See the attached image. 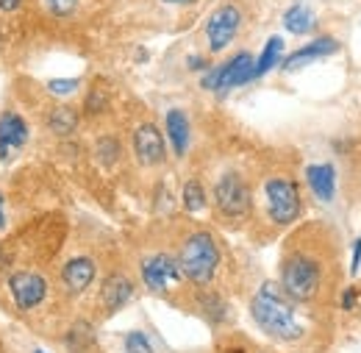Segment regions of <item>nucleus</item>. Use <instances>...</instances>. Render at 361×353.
<instances>
[{
	"instance_id": "nucleus-1",
	"label": "nucleus",
	"mask_w": 361,
	"mask_h": 353,
	"mask_svg": "<svg viewBox=\"0 0 361 353\" xmlns=\"http://www.w3.org/2000/svg\"><path fill=\"white\" fill-rule=\"evenodd\" d=\"M336 242L328 245V234H300L292 239L281 259V289L303 306L322 304L334 295L336 278Z\"/></svg>"
},
{
	"instance_id": "nucleus-2",
	"label": "nucleus",
	"mask_w": 361,
	"mask_h": 353,
	"mask_svg": "<svg viewBox=\"0 0 361 353\" xmlns=\"http://www.w3.org/2000/svg\"><path fill=\"white\" fill-rule=\"evenodd\" d=\"M250 314H253V323L275 342L292 345L306 337V328L295 311V301L275 281H267L259 287V292L250 301Z\"/></svg>"
},
{
	"instance_id": "nucleus-3",
	"label": "nucleus",
	"mask_w": 361,
	"mask_h": 353,
	"mask_svg": "<svg viewBox=\"0 0 361 353\" xmlns=\"http://www.w3.org/2000/svg\"><path fill=\"white\" fill-rule=\"evenodd\" d=\"M178 265L186 281H192L197 287L212 284V278L217 275V267H220V245H217L214 234L212 231H203V228L200 231H192L180 242Z\"/></svg>"
},
{
	"instance_id": "nucleus-4",
	"label": "nucleus",
	"mask_w": 361,
	"mask_h": 353,
	"mask_svg": "<svg viewBox=\"0 0 361 353\" xmlns=\"http://www.w3.org/2000/svg\"><path fill=\"white\" fill-rule=\"evenodd\" d=\"M264 206L272 225L283 228L300 217L303 212V198L300 186L292 176H270L264 181Z\"/></svg>"
},
{
	"instance_id": "nucleus-5",
	"label": "nucleus",
	"mask_w": 361,
	"mask_h": 353,
	"mask_svg": "<svg viewBox=\"0 0 361 353\" xmlns=\"http://www.w3.org/2000/svg\"><path fill=\"white\" fill-rule=\"evenodd\" d=\"M214 206L226 220H245L253 209V192L239 173H226L214 184Z\"/></svg>"
},
{
	"instance_id": "nucleus-6",
	"label": "nucleus",
	"mask_w": 361,
	"mask_h": 353,
	"mask_svg": "<svg viewBox=\"0 0 361 353\" xmlns=\"http://www.w3.org/2000/svg\"><path fill=\"white\" fill-rule=\"evenodd\" d=\"M253 67H256L253 56L242 50V53L231 56L226 64H220V67H209V73L203 76L200 87L209 89V92H220V95H226L228 89L242 87V84L253 81Z\"/></svg>"
},
{
	"instance_id": "nucleus-7",
	"label": "nucleus",
	"mask_w": 361,
	"mask_h": 353,
	"mask_svg": "<svg viewBox=\"0 0 361 353\" xmlns=\"http://www.w3.org/2000/svg\"><path fill=\"white\" fill-rule=\"evenodd\" d=\"M242 28V8L236 3H223L212 11V17L206 20V40L212 53H223L228 44L233 42V37Z\"/></svg>"
},
{
	"instance_id": "nucleus-8",
	"label": "nucleus",
	"mask_w": 361,
	"mask_h": 353,
	"mask_svg": "<svg viewBox=\"0 0 361 353\" xmlns=\"http://www.w3.org/2000/svg\"><path fill=\"white\" fill-rule=\"evenodd\" d=\"M139 273H142V284L156 295H167L170 287L183 278L178 259H173L170 253H153V256L142 259Z\"/></svg>"
},
{
	"instance_id": "nucleus-9",
	"label": "nucleus",
	"mask_w": 361,
	"mask_h": 353,
	"mask_svg": "<svg viewBox=\"0 0 361 353\" xmlns=\"http://www.w3.org/2000/svg\"><path fill=\"white\" fill-rule=\"evenodd\" d=\"M8 287H11V298H14V304H17L20 311L37 309L47 298V281L39 273H31V270L11 273Z\"/></svg>"
},
{
	"instance_id": "nucleus-10",
	"label": "nucleus",
	"mask_w": 361,
	"mask_h": 353,
	"mask_svg": "<svg viewBox=\"0 0 361 353\" xmlns=\"http://www.w3.org/2000/svg\"><path fill=\"white\" fill-rule=\"evenodd\" d=\"M134 156L142 167H159L167 162V142L153 123H142L134 131Z\"/></svg>"
},
{
	"instance_id": "nucleus-11",
	"label": "nucleus",
	"mask_w": 361,
	"mask_h": 353,
	"mask_svg": "<svg viewBox=\"0 0 361 353\" xmlns=\"http://www.w3.org/2000/svg\"><path fill=\"white\" fill-rule=\"evenodd\" d=\"M336 50H339V42H336L334 37H319V40H312L309 44L298 47L295 53H289V56L281 61V67H283L286 73H298V70H303L306 64H312L317 59L334 56Z\"/></svg>"
},
{
	"instance_id": "nucleus-12",
	"label": "nucleus",
	"mask_w": 361,
	"mask_h": 353,
	"mask_svg": "<svg viewBox=\"0 0 361 353\" xmlns=\"http://www.w3.org/2000/svg\"><path fill=\"white\" fill-rule=\"evenodd\" d=\"M131 298H134V284L126 273H111L100 287V306L106 311V317L120 311Z\"/></svg>"
},
{
	"instance_id": "nucleus-13",
	"label": "nucleus",
	"mask_w": 361,
	"mask_h": 353,
	"mask_svg": "<svg viewBox=\"0 0 361 353\" xmlns=\"http://www.w3.org/2000/svg\"><path fill=\"white\" fill-rule=\"evenodd\" d=\"M28 142V126L17 112H6L0 117V156L8 159L11 150L23 148Z\"/></svg>"
},
{
	"instance_id": "nucleus-14",
	"label": "nucleus",
	"mask_w": 361,
	"mask_h": 353,
	"mask_svg": "<svg viewBox=\"0 0 361 353\" xmlns=\"http://www.w3.org/2000/svg\"><path fill=\"white\" fill-rule=\"evenodd\" d=\"M306 181H309V189L314 192V198L319 203H331L334 201V195H336V170H334V164H328V162L309 164L306 167Z\"/></svg>"
},
{
	"instance_id": "nucleus-15",
	"label": "nucleus",
	"mask_w": 361,
	"mask_h": 353,
	"mask_svg": "<svg viewBox=\"0 0 361 353\" xmlns=\"http://www.w3.org/2000/svg\"><path fill=\"white\" fill-rule=\"evenodd\" d=\"M61 281L67 287V292L81 295L84 289H90V284L94 281V262L90 256H75L70 259L64 270H61Z\"/></svg>"
},
{
	"instance_id": "nucleus-16",
	"label": "nucleus",
	"mask_w": 361,
	"mask_h": 353,
	"mask_svg": "<svg viewBox=\"0 0 361 353\" xmlns=\"http://www.w3.org/2000/svg\"><path fill=\"white\" fill-rule=\"evenodd\" d=\"M164 126H167V139H170V145H173L176 156H183V153L189 150V142H192V126H189L186 112H180V109H170V112H167Z\"/></svg>"
},
{
	"instance_id": "nucleus-17",
	"label": "nucleus",
	"mask_w": 361,
	"mask_h": 353,
	"mask_svg": "<svg viewBox=\"0 0 361 353\" xmlns=\"http://www.w3.org/2000/svg\"><path fill=\"white\" fill-rule=\"evenodd\" d=\"M283 25H286V31L289 34H309L312 28H314V14H312V8L309 6H303V3H292L289 8H286V14H283Z\"/></svg>"
},
{
	"instance_id": "nucleus-18",
	"label": "nucleus",
	"mask_w": 361,
	"mask_h": 353,
	"mask_svg": "<svg viewBox=\"0 0 361 353\" xmlns=\"http://www.w3.org/2000/svg\"><path fill=\"white\" fill-rule=\"evenodd\" d=\"M281 56H283V40L281 37H270L267 44H264V50H262V56H259V61H256V67H253V78H262L270 70H275Z\"/></svg>"
},
{
	"instance_id": "nucleus-19",
	"label": "nucleus",
	"mask_w": 361,
	"mask_h": 353,
	"mask_svg": "<svg viewBox=\"0 0 361 353\" xmlns=\"http://www.w3.org/2000/svg\"><path fill=\"white\" fill-rule=\"evenodd\" d=\"M75 126H78V114H75V109L59 106V109H53V112L47 114V128H50L53 133H59V136H70V133L75 131Z\"/></svg>"
},
{
	"instance_id": "nucleus-20",
	"label": "nucleus",
	"mask_w": 361,
	"mask_h": 353,
	"mask_svg": "<svg viewBox=\"0 0 361 353\" xmlns=\"http://www.w3.org/2000/svg\"><path fill=\"white\" fill-rule=\"evenodd\" d=\"M206 206V189L197 178H189L183 184V209L186 212H200Z\"/></svg>"
},
{
	"instance_id": "nucleus-21",
	"label": "nucleus",
	"mask_w": 361,
	"mask_h": 353,
	"mask_svg": "<svg viewBox=\"0 0 361 353\" xmlns=\"http://www.w3.org/2000/svg\"><path fill=\"white\" fill-rule=\"evenodd\" d=\"M203 311H206V317H212L214 323H223L228 314L226 304H223L217 295H206V298H203Z\"/></svg>"
},
{
	"instance_id": "nucleus-22",
	"label": "nucleus",
	"mask_w": 361,
	"mask_h": 353,
	"mask_svg": "<svg viewBox=\"0 0 361 353\" xmlns=\"http://www.w3.org/2000/svg\"><path fill=\"white\" fill-rule=\"evenodd\" d=\"M42 6L53 17H70L78 8V0H42Z\"/></svg>"
},
{
	"instance_id": "nucleus-23",
	"label": "nucleus",
	"mask_w": 361,
	"mask_h": 353,
	"mask_svg": "<svg viewBox=\"0 0 361 353\" xmlns=\"http://www.w3.org/2000/svg\"><path fill=\"white\" fill-rule=\"evenodd\" d=\"M126 353H153V348L142 331H131L126 334Z\"/></svg>"
},
{
	"instance_id": "nucleus-24",
	"label": "nucleus",
	"mask_w": 361,
	"mask_h": 353,
	"mask_svg": "<svg viewBox=\"0 0 361 353\" xmlns=\"http://www.w3.org/2000/svg\"><path fill=\"white\" fill-rule=\"evenodd\" d=\"M50 95H59V97H67V95H73L75 89H78V78H53L50 84Z\"/></svg>"
},
{
	"instance_id": "nucleus-25",
	"label": "nucleus",
	"mask_w": 361,
	"mask_h": 353,
	"mask_svg": "<svg viewBox=\"0 0 361 353\" xmlns=\"http://www.w3.org/2000/svg\"><path fill=\"white\" fill-rule=\"evenodd\" d=\"M97 156H100L106 164H111V162L120 156V145H117L111 136H106V139H100V142H97Z\"/></svg>"
},
{
	"instance_id": "nucleus-26",
	"label": "nucleus",
	"mask_w": 361,
	"mask_h": 353,
	"mask_svg": "<svg viewBox=\"0 0 361 353\" xmlns=\"http://www.w3.org/2000/svg\"><path fill=\"white\" fill-rule=\"evenodd\" d=\"M106 103H109V95L94 87L90 92V97H87V112H90V114H100V112L106 109Z\"/></svg>"
},
{
	"instance_id": "nucleus-27",
	"label": "nucleus",
	"mask_w": 361,
	"mask_h": 353,
	"mask_svg": "<svg viewBox=\"0 0 361 353\" xmlns=\"http://www.w3.org/2000/svg\"><path fill=\"white\" fill-rule=\"evenodd\" d=\"M361 267V237L353 242V262H350V273H359Z\"/></svg>"
},
{
	"instance_id": "nucleus-28",
	"label": "nucleus",
	"mask_w": 361,
	"mask_h": 353,
	"mask_svg": "<svg viewBox=\"0 0 361 353\" xmlns=\"http://www.w3.org/2000/svg\"><path fill=\"white\" fill-rule=\"evenodd\" d=\"M356 287H350V289H345V295H342V309H353V304H356Z\"/></svg>"
},
{
	"instance_id": "nucleus-29",
	"label": "nucleus",
	"mask_w": 361,
	"mask_h": 353,
	"mask_svg": "<svg viewBox=\"0 0 361 353\" xmlns=\"http://www.w3.org/2000/svg\"><path fill=\"white\" fill-rule=\"evenodd\" d=\"M186 67H189V70H209V67H206V59H200V56H189Z\"/></svg>"
},
{
	"instance_id": "nucleus-30",
	"label": "nucleus",
	"mask_w": 361,
	"mask_h": 353,
	"mask_svg": "<svg viewBox=\"0 0 361 353\" xmlns=\"http://www.w3.org/2000/svg\"><path fill=\"white\" fill-rule=\"evenodd\" d=\"M23 0H0V11H17Z\"/></svg>"
},
{
	"instance_id": "nucleus-31",
	"label": "nucleus",
	"mask_w": 361,
	"mask_h": 353,
	"mask_svg": "<svg viewBox=\"0 0 361 353\" xmlns=\"http://www.w3.org/2000/svg\"><path fill=\"white\" fill-rule=\"evenodd\" d=\"M161 3H170V6H192L197 0H161Z\"/></svg>"
},
{
	"instance_id": "nucleus-32",
	"label": "nucleus",
	"mask_w": 361,
	"mask_h": 353,
	"mask_svg": "<svg viewBox=\"0 0 361 353\" xmlns=\"http://www.w3.org/2000/svg\"><path fill=\"white\" fill-rule=\"evenodd\" d=\"M6 225V217H3V195H0V228Z\"/></svg>"
},
{
	"instance_id": "nucleus-33",
	"label": "nucleus",
	"mask_w": 361,
	"mask_h": 353,
	"mask_svg": "<svg viewBox=\"0 0 361 353\" xmlns=\"http://www.w3.org/2000/svg\"><path fill=\"white\" fill-rule=\"evenodd\" d=\"M34 353H45V351H34Z\"/></svg>"
}]
</instances>
